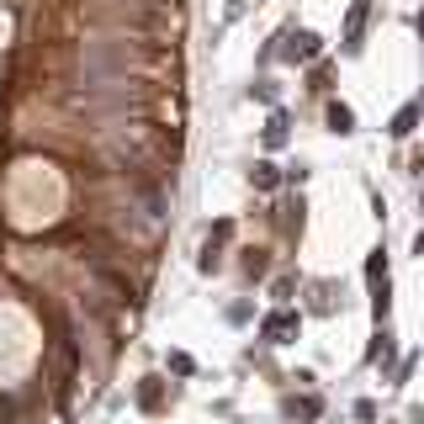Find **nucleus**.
I'll use <instances>...</instances> for the list:
<instances>
[{"instance_id":"obj_1","label":"nucleus","mask_w":424,"mask_h":424,"mask_svg":"<svg viewBox=\"0 0 424 424\" xmlns=\"http://www.w3.org/2000/svg\"><path fill=\"white\" fill-rule=\"evenodd\" d=\"M266 334L276 339V345H287V339L297 334V318H292V313H271V318H266Z\"/></svg>"},{"instance_id":"obj_2","label":"nucleus","mask_w":424,"mask_h":424,"mask_svg":"<svg viewBox=\"0 0 424 424\" xmlns=\"http://www.w3.org/2000/svg\"><path fill=\"white\" fill-rule=\"evenodd\" d=\"M313 53H318V37L313 32H297V37H292V48H287V59H313Z\"/></svg>"},{"instance_id":"obj_3","label":"nucleus","mask_w":424,"mask_h":424,"mask_svg":"<svg viewBox=\"0 0 424 424\" xmlns=\"http://www.w3.org/2000/svg\"><path fill=\"white\" fill-rule=\"evenodd\" d=\"M329 128H334V133H350V128H355L350 107H339V101H334V107H329Z\"/></svg>"},{"instance_id":"obj_4","label":"nucleus","mask_w":424,"mask_h":424,"mask_svg":"<svg viewBox=\"0 0 424 424\" xmlns=\"http://www.w3.org/2000/svg\"><path fill=\"white\" fill-rule=\"evenodd\" d=\"M413 117H419V101H413V107H403L398 117H392V133H398V138H409V133H413Z\"/></svg>"},{"instance_id":"obj_5","label":"nucleus","mask_w":424,"mask_h":424,"mask_svg":"<svg viewBox=\"0 0 424 424\" xmlns=\"http://www.w3.org/2000/svg\"><path fill=\"white\" fill-rule=\"evenodd\" d=\"M254 186H260V191H271V186H276V165H254V175H249Z\"/></svg>"},{"instance_id":"obj_6","label":"nucleus","mask_w":424,"mask_h":424,"mask_svg":"<svg viewBox=\"0 0 424 424\" xmlns=\"http://www.w3.org/2000/svg\"><path fill=\"white\" fill-rule=\"evenodd\" d=\"M419 32H424V16H419Z\"/></svg>"}]
</instances>
